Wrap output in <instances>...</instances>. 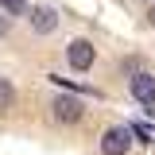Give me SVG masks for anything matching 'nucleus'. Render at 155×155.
I'll return each instance as SVG.
<instances>
[{"label": "nucleus", "mask_w": 155, "mask_h": 155, "mask_svg": "<svg viewBox=\"0 0 155 155\" xmlns=\"http://www.w3.org/2000/svg\"><path fill=\"white\" fill-rule=\"evenodd\" d=\"M27 19H31V31L35 35H51L58 27V12L54 8H27Z\"/></svg>", "instance_id": "nucleus-5"}, {"label": "nucleus", "mask_w": 155, "mask_h": 155, "mask_svg": "<svg viewBox=\"0 0 155 155\" xmlns=\"http://www.w3.org/2000/svg\"><path fill=\"white\" fill-rule=\"evenodd\" d=\"M93 58L97 54H93V43H89V39H74V43L66 47V62H70L74 70H89Z\"/></svg>", "instance_id": "nucleus-4"}, {"label": "nucleus", "mask_w": 155, "mask_h": 155, "mask_svg": "<svg viewBox=\"0 0 155 155\" xmlns=\"http://www.w3.org/2000/svg\"><path fill=\"white\" fill-rule=\"evenodd\" d=\"M128 89H132V97L151 113V105H155V78L147 74V70H140V74H132V81H128Z\"/></svg>", "instance_id": "nucleus-3"}, {"label": "nucleus", "mask_w": 155, "mask_h": 155, "mask_svg": "<svg viewBox=\"0 0 155 155\" xmlns=\"http://www.w3.org/2000/svg\"><path fill=\"white\" fill-rule=\"evenodd\" d=\"M132 140H136V143H147V140H151V128H147L143 120H136V124H132Z\"/></svg>", "instance_id": "nucleus-7"}, {"label": "nucleus", "mask_w": 155, "mask_h": 155, "mask_svg": "<svg viewBox=\"0 0 155 155\" xmlns=\"http://www.w3.org/2000/svg\"><path fill=\"white\" fill-rule=\"evenodd\" d=\"M51 116H54L58 124H81V116H85V109H81V97L58 93L54 101H51Z\"/></svg>", "instance_id": "nucleus-1"}, {"label": "nucleus", "mask_w": 155, "mask_h": 155, "mask_svg": "<svg viewBox=\"0 0 155 155\" xmlns=\"http://www.w3.org/2000/svg\"><path fill=\"white\" fill-rule=\"evenodd\" d=\"M12 105H16V85L8 78H0V113H8Z\"/></svg>", "instance_id": "nucleus-6"}, {"label": "nucleus", "mask_w": 155, "mask_h": 155, "mask_svg": "<svg viewBox=\"0 0 155 155\" xmlns=\"http://www.w3.org/2000/svg\"><path fill=\"white\" fill-rule=\"evenodd\" d=\"M0 8H8L12 16H27V0H0Z\"/></svg>", "instance_id": "nucleus-8"}, {"label": "nucleus", "mask_w": 155, "mask_h": 155, "mask_svg": "<svg viewBox=\"0 0 155 155\" xmlns=\"http://www.w3.org/2000/svg\"><path fill=\"white\" fill-rule=\"evenodd\" d=\"M132 128H120V124H113V128H105L101 132V155H128V147H132Z\"/></svg>", "instance_id": "nucleus-2"}, {"label": "nucleus", "mask_w": 155, "mask_h": 155, "mask_svg": "<svg viewBox=\"0 0 155 155\" xmlns=\"http://www.w3.org/2000/svg\"><path fill=\"white\" fill-rule=\"evenodd\" d=\"M147 19H151V27H155V8H151V16H147Z\"/></svg>", "instance_id": "nucleus-9"}]
</instances>
